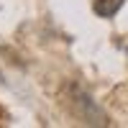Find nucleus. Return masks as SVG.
Here are the masks:
<instances>
[{
    "label": "nucleus",
    "instance_id": "1",
    "mask_svg": "<svg viewBox=\"0 0 128 128\" xmlns=\"http://www.w3.org/2000/svg\"><path fill=\"white\" fill-rule=\"evenodd\" d=\"M120 5H123V0H98L95 3V13L102 16V18H110L120 10Z\"/></svg>",
    "mask_w": 128,
    "mask_h": 128
}]
</instances>
